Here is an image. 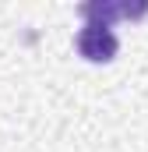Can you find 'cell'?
<instances>
[{
  "mask_svg": "<svg viewBox=\"0 0 148 152\" xmlns=\"http://www.w3.org/2000/svg\"><path fill=\"white\" fill-rule=\"evenodd\" d=\"M116 36H113L110 25H99V21H85L81 32H78V53L92 64H106L116 57Z\"/></svg>",
  "mask_w": 148,
  "mask_h": 152,
  "instance_id": "cell-1",
  "label": "cell"
},
{
  "mask_svg": "<svg viewBox=\"0 0 148 152\" xmlns=\"http://www.w3.org/2000/svg\"><path fill=\"white\" fill-rule=\"evenodd\" d=\"M148 4H110V0H92V4H81V14L85 21H99V25H110L113 18H134V14H145Z\"/></svg>",
  "mask_w": 148,
  "mask_h": 152,
  "instance_id": "cell-2",
  "label": "cell"
}]
</instances>
